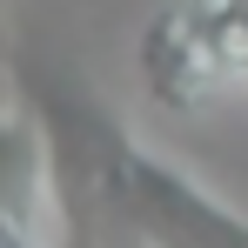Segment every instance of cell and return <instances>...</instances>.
Masks as SVG:
<instances>
[{
    "mask_svg": "<svg viewBox=\"0 0 248 248\" xmlns=\"http://www.w3.org/2000/svg\"><path fill=\"white\" fill-rule=\"evenodd\" d=\"M74 221L54 181V155H47L41 114L14 94V121H7V148H0V248H67Z\"/></svg>",
    "mask_w": 248,
    "mask_h": 248,
    "instance_id": "3",
    "label": "cell"
},
{
    "mask_svg": "<svg viewBox=\"0 0 248 248\" xmlns=\"http://www.w3.org/2000/svg\"><path fill=\"white\" fill-rule=\"evenodd\" d=\"M134 67L168 114L248 101V0H161L134 41Z\"/></svg>",
    "mask_w": 248,
    "mask_h": 248,
    "instance_id": "1",
    "label": "cell"
},
{
    "mask_svg": "<svg viewBox=\"0 0 248 248\" xmlns=\"http://www.w3.org/2000/svg\"><path fill=\"white\" fill-rule=\"evenodd\" d=\"M121 228L134 248H248V215L215 202L188 174L141 141L121 168Z\"/></svg>",
    "mask_w": 248,
    "mask_h": 248,
    "instance_id": "2",
    "label": "cell"
}]
</instances>
